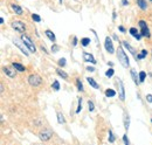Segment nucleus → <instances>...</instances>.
I'll use <instances>...</instances> for the list:
<instances>
[{"instance_id":"bb28decb","label":"nucleus","mask_w":152,"mask_h":145,"mask_svg":"<svg viewBox=\"0 0 152 145\" xmlns=\"http://www.w3.org/2000/svg\"><path fill=\"white\" fill-rule=\"evenodd\" d=\"M76 84H77V89L78 91H83V84H82V82L80 81V78H76Z\"/></svg>"},{"instance_id":"1a4fd4ad","label":"nucleus","mask_w":152,"mask_h":145,"mask_svg":"<svg viewBox=\"0 0 152 145\" xmlns=\"http://www.w3.org/2000/svg\"><path fill=\"white\" fill-rule=\"evenodd\" d=\"M122 45H123V46H124V47H125V48H126V49L132 54V56L134 57V60L137 61V60H138V55H137V53H136V51H134V48H133L132 46H131V45H129V43H128V41H123V42H122Z\"/></svg>"},{"instance_id":"a18cd8bd","label":"nucleus","mask_w":152,"mask_h":145,"mask_svg":"<svg viewBox=\"0 0 152 145\" xmlns=\"http://www.w3.org/2000/svg\"><path fill=\"white\" fill-rule=\"evenodd\" d=\"M151 122H152V119H151Z\"/></svg>"},{"instance_id":"2eb2a0df","label":"nucleus","mask_w":152,"mask_h":145,"mask_svg":"<svg viewBox=\"0 0 152 145\" xmlns=\"http://www.w3.org/2000/svg\"><path fill=\"white\" fill-rule=\"evenodd\" d=\"M11 7H12V10L15 12V14H18V15H22L23 11H22V8L20 7L19 5H17V4H12V5H11Z\"/></svg>"},{"instance_id":"2f4dec72","label":"nucleus","mask_w":152,"mask_h":145,"mask_svg":"<svg viewBox=\"0 0 152 145\" xmlns=\"http://www.w3.org/2000/svg\"><path fill=\"white\" fill-rule=\"evenodd\" d=\"M109 142H110V143H114L115 142V135L113 133L111 130L109 131Z\"/></svg>"},{"instance_id":"b1692460","label":"nucleus","mask_w":152,"mask_h":145,"mask_svg":"<svg viewBox=\"0 0 152 145\" xmlns=\"http://www.w3.org/2000/svg\"><path fill=\"white\" fill-rule=\"evenodd\" d=\"M57 122H58V124H63L64 123V117H63V115L61 112H57Z\"/></svg>"},{"instance_id":"37998d69","label":"nucleus","mask_w":152,"mask_h":145,"mask_svg":"<svg viewBox=\"0 0 152 145\" xmlns=\"http://www.w3.org/2000/svg\"><path fill=\"white\" fill-rule=\"evenodd\" d=\"M113 19H114V20L116 19V12H115V11H114V13H113Z\"/></svg>"},{"instance_id":"72a5a7b5","label":"nucleus","mask_w":152,"mask_h":145,"mask_svg":"<svg viewBox=\"0 0 152 145\" xmlns=\"http://www.w3.org/2000/svg\"><path fill=\"white\" fill-rule=\"evenodd\" d=\"M60 51V47L57 46V45H55V43H53V46H52V52L53 53H57Z\"/></svg>"},{"instance_id":"e433bc0d","label":"nucleus","mask_w":152,"mask_h":145,"mask_svg":"<svg viewBox=\"0 0 152 145\" xmlns=\"http://www.w3.org/2000/svg\"><path fill=\"white\" fill-rule=\"evenodd\" d=\"M146 101H148L149 103H152V95H151V94L146 95Z\"/></svg>"},{"instance_id":"c756f323","label":"nucleus","mask_w":152,"mask_h":145,"mask_svg":"<svg viewBox=\"0 0 152 145\" xmlns=\"http://www.w3.org/2000/svg\"><path fill=\"white\" fill-rule=\"evenodd\" d=\"M81 110H82V98H78V105L76 109V114H80Z\"/></svg>"},{"instance_id":"c85d7f7f","label":"nucleus","mask_w":152,"mask_h":145,"mask_svg":"<svg viewBox=\"0 0 152 145\" xmlns=\"http://www.w3.org/2000/svg\"><path fill=\"white\" fill-rule=\"evenodd\" d=\"M114 74H115V70H114V69H113V68H109V69H108V70L105 72V76H107V77H111V76H113Z\"/></svg>"},{"instance_id":"cd10ccee","label":"nucleus","mask_w":152,"mask_h":145,"mask_svg":"<svg viewBox=\"0 0 152 145\" xmlns=\"http://www.w3.org/2000/svg\"><path fill=\"white\" fill-rule=\"evenodd\" d=\"M52 88H53V89H54L55 91L60 90V83H58V81H54V82H53V84H52Z\"/></svg>"},{"instance_id":"393cba45","label":"nucleus","mask_w":152,"mask_h":145,"mask_svg":"<svg viewBox=\"0 0 152 145\" xmlns=\"http://www.w3.org/2000/svg\"><path fill=\"white\" fill-rule=\"evenodd\" d=\"M146 55H148V51L143 49V51L140 52V54H138V60H143V59H145Z\"/></svg>"},{"instance_id":"79ce46f5","label":"nucleus","mask_w":152,"mask_h":145,"mask_svg":"<svg viewBox=\"0 0 152 145\" xmlns=\"http://www.w3.org/2000/svg\"><path fill=\"white\" fill-rule=\"evenodd\" d=\"M41 49H42V51H43V52H45L46 54H48V52H47V49H46V47H43V46H41Z\"/></svg>"},{"instance_id":"49530a36","label":"nucleus","mask_w":152,"mask_h":145,"mask_svg":"<svg viewBox=\"0 0 152 145\" xmlns=\"http://www.w3.org/2000/svg\"><path fill=\"white\" fill-rule=\"evenodd\" d=\"M151 1H152V0H151Z\"/></svg>"},{"instance_id":"58836bf2","label":"nucleus","mask_w":152,"mask_h":145,"mask_svg":"<svg viewBox=\"0 0 152 145\" xmlns=\"http://www.w3.org/2000/svg\"><path fill=\"white\" fill-rule=\"evenodd\" d=\"M87 70L90 72H95V68H94V67H87Z\"/></svg>"},{"instance_id":"9d476101","label":"nucleus","mask_w":152,"mask_h":145,"mask_svg":"<svg viewBox=\"0 0 152 145\" xmlns=\"http://www.w3.org/2000/svg\"><path fill=\"white\" fill-rule=\"evenodd\" d=\"M118 83H119V100H121V101H125V90H124L123 81L119 80Z\"/></svg>"},{"instance_id":"4c0bfd02","label":"nucleus","mask_w":152,"mask_h":145,"mask_svg":"<svg viewBox=\"0 0 152 145\" xmlns=\"http://www.w3.org/2000/svg\"><path fill=\"white\" fill-rule=\"evenodd\" d=\"M129 5V0H122V6H128Z\"/></svg>"},{"instance_id":"9b49d317","label":"nucleus","mask_w":152,"mask_h":145,"mask_svg":"<svg viewBox=\"0 0 152 145\" xmlns=\"http://www.w3.org/2000/svg\"><path fill=\"white\" fill-rule=\"evenodd\" d=\"M83 60H84L86 62H90V63H93V64H95L96 63L95 57H94L91 54L87 53V52H84V53H83Z\"/></svg>"},{"instance_id":"7ed1b4c3","label":"nucleus","mask_w":152,"mask_h":145,"mask_svg":"<svg viewBox=\"0 0 152 145\" xmlns=\"http://www.w3.org/2000/svg\"><path fill=\"white\" fill-rule=\"evenodd\" d=\"M138 25L140 27V34H142V36H144V37H150L151 36L150 31H149V27H148V25H146V22L144 20H140L138 22Z\"/></svg>"},{"instance_id":"ddd939ff","label":"nucleus","mask_w":152,"mask_h":145,"mask_svg":"<svg viewBox=\"0 0 152 145\" xmlns=\"http://www.w3.org/2000/svg\"><path fill=\"white\" fill-rule=\"evenodd\" d=\"M129 33H130L134 39H137V40H140V39H142V34H140V33L137 31V28H134V27H131V28L129 29Z\"/></svg>"},{"instance_id":"a878e982","label":"nucleus","mask_w":152,"mask_h":145,"mask_svg":"<svg viewBox=\"0 0 152 145\" xmlns=\"http://www.w3.org/2000/svg\"><path fill=\"white\" fill-rule=\"evenodd\" d=\"M139 82H144L145 81V78H146V72H139Z\"/></svg>"},{"instance_id":"c9c22d12","label":"nucleus","mask_w":152,"mask_h":145,"mask_svg":"<svg viewBox=\"0 0 152 145\" xmlns=\"http://www.w3.org/2000/svg\"><path fill=\"white\" fill-rule=\"evenodd\" d=\"M123 142H124V144H125V145H129V144H130V141L128 139L126 135H124V136H123Z\"/></svg>"},{"instance_id":"412c9836","label":"nucleus","mask_w":152,"mask_h":145,"mask_svg":"<svg viewBox=\"0 0 152 145\" xmlns=\"http://www.w3.org/2000/svg\"><path fill=\"white\" fill-rule=\"evenodd\" d=\"M56 72L58 76H61L63 80H67L68 78V74L67 72H64L63 70H61V69H56Z\"/></svg>"},{"instance_id":"4468645a","label":"nucleus","mask_w":152,"mask_h":145,"mask_svg":"<svg viewBox=\"0 0 152 145\" xmlns=\"http://www.w3.org/2000/svg\"><path fill=\"white\" fill-rule=\"evenodd\" d=\"M12 67H13L15 70H18V72H23L26 70L25 66H22L21 63H18V62H13V63H12Z\"/></svg>"},{"instance_id":"a211bd4d","label":"nucleus","mask_w":152,"mask_h":145,"mask_svg":"<svg viewBox=\"0 0 152 145\" xmlns=\"http://www.w3.org/2000/svg\"><path fill=\"white\" fill-rule=\"evenodd\" d=\"M87 81H88V83H89L93 88H95V89H98V88H99V86L97 84V82H96L93 77H87Z\"/></svg>"},{"instance_id":"f257e3e1","label":"nucleus","mask_w":152,"mask_h":145,"mask_svg":"<svg viewBox=\"0 0 152 145\" xmlns=\"http://www.w3.org/2000/svg\"><path fill=\"white\" fill-rule=\"evenodd\" d=\"M117 59H118V61L121 62V64H122L124 68H128V67L130 66L129 57H128L126 53L124 52L123 47H119V48H118V52H117Z\"/></svg>"},{"instance_id":"ea45409f","label":"nucleus","mask_w":152,"mask_h":145,"mask_svg":"<svg viewBox=\"0 0 152 145\" xmlns=\"http://www.w3.org/2000/svg\"><path fill=\"white\" fill-rule=\"evenodd\" d=\"M76 45H77V37H76V36H74V39H73V46L75 47Z\"/></svg>"},{"instance_id":"7c9ffc66","label":"nucleus","mask_w":152,"mask_h":145,"mask_svg":"<svg viewBox=\"0 0 152 145\" xmlns=\"http://www.w3.org/2000/svg\"><path fill=\"white\" fill-rule=\"evenodd\" d=\"M32 19H33L35 22H40V21H41V17H40L39 14H35V13L32 14Z\"/></svg>"},{"instance_id":"aec40b11","label":"nucleus","mask_w":152,"mask_h":145,"mask_svg":"<svg viewBox=\"0 0 152 145\" xmlns=\"http://www.w3.org/2000/svg\"><path fill=\"white\" fill-rule=\"evenodd\" d=\"M131 77H132L133 82L136 83V84H139V77H137V75H136V70L134 69H131Z\"/></svg>"},{"instance_id":"20e7f679","label":"nucleus","mask_w":152,"mask_h":145,"mask_svg":"<svg viewBox=\"0 0 152 145\" xmlns=\"http://www.w3.org/2000/svg\"><path fill=\"white\" fill-rule=\"evenodd\" d=\"M11 26H12V28L14 29V31H17L18 33H25V31H26V25L22 22V21H13L12 23H11Z\"/></svg>"},{"instance_id":"0eeeda50","label":"nucleus","mask_w":152,"mask_h":145,"mask_svg":"<svg viewBox=\"0 0 152 145\" xmlns=\"http://www.w3.org/2000/svg\"><path fill=\"white\" fill-rule=\"evenodd\" d=\"M104 47H105V49H107V52H108L109 54H114V53H115L114 43H113V41H111V39H110L109 36H107V37H105Z\"/></svg>"},{"instance_id":"f03ea898","label":"nucleus","mask_w":152,"mask_h":145,"mask_svg":"<svg viewBox=\"0 0 152 145\" xmlns=\"http://www.w3.org/2000/svg\"><path fill=\"white\" fill-rule=\"evenodd\" d=\"M21 40L23 41V43L27 46V48H28V51L31 52V53H35L37 52V47H35V45H34V42L31 40V37H28L27 35H21Z\"/></svg>"},{"instance_id":"f8f14e48","label":"nucleus","mask_w":152,"mask_h":145,"mask_svg":"<svg viewBox=\"0 0 152 145\" xmlns=\"http://www.w3.org/2000/svg\"><path fill=\"white\" fill-rule=\"evenodd\" d=\"M2 70H4V72H5L8 77H11V78L15 77V75H17L15 70H14V69H12V68H10V67H4V68H2Z\"/></svg>"},{"instance_id":"6ab92c4d","label":"nucleus","mask_w":152,"mask_h":145,"mask_svg":"<svg viewBox=\"0 0 152 145\" xmlns=\"http://www.w3.org/2000/svg\"><path fill=\"white\" fill-rule=\"evenodd\" d=\"M137 5L139 6L140 10H146L148 8V4H146V0H137Z\"/></svg>"},{"instance_id":"39448f33","label":"nucleus","mask_w":152,"mask_h":145,"mask_svg":"<svg viewBox=\"0 0 152 145\" xmlns=\"http://www.w3.org/2000/svg\"><path fill=\"white\" fill-rule=\"evenodd\" d=\"M28 83H29L32 87H39V86L42 83V78H41V76H39L37 74L31 75V76L28 77Z\"/></svg>"},{"instance_id":"dca6fc26","label":"nucleus","mask_w":152,"mask_h":145,"mask_svg":"<svg viewBox=\"0 0 152 145\" xmlns=\"http://www.w3.org/2000/svg\"><path fill=\"white\" fill-rule=\"evenodd\" d=\"M123 121H124V127H125V130H129V127H130V116H129V114H124V118H123Z\"/></svg>"},{"instance_id":"a19ab883","label":"nucleus","mask_w":152,"mask_h":145,"mask_svg":"<svg viewBox=\"0 0 152 145\" xmlns=\"http://www.w3.org/2000/svg\"><path fill=\"white\" fill-rule=\"evenodd\" d=\"M118 29H119L122 33H124V32H125V28H124L123 26H119V27H118Z\"/></svg>"},{"instance_id":"4be33fe9","label":"nucleus","mask_w":152,"mask_h":145,"mask_svg":"<svg viewBox=\"0 0 152 145\" xmlns=\"http://www.w3.org/2000/svg\"><path fill=\"white\" fill-rule=\"evenodd\" d=\"M105 96L107 97H115L116 96V91L113 89H107L105 90Z\"/></svg>"},{"instance_id":"423d86ee","label":"nucleus","mask_w":152,"mask_h":145,"mask_svg":"<svg viewBox=\"0 0 152 145\" xmlns=\"http://www.w3.org/2000/svg\"><path fill=\"white\" fill-rule=\"evenodd\" d=\"M13 42H14V45H15L18 48H20V49H21V52H22V53H23L25 55H26V56L28 55V52H27V49H28V48H27V46L23 43V41H22V40H19V39H14V40H13Z\"/></svg>"},{"instance_id":"473e14b6","label":"nucleus","mask_w":152,"mask_h":145,"mask_svg":"<svg viewBox=\"0 0 152 145\" xmlns=\"http://www.w3.org/2000/svg\"><path fill=\"white\" fill-rule=\"evenodd\" d=\"M88 107H89V111H94L95 110V105H94V103L91 102V101H88Z\"/></svg>"},{"instance_id":"c03bdc74","label":"nucleus","mask_w":152,"mask_h":145,"mask_svg":"<svg viewBox=\"0 0 152 145\" xmlns=\"http://www.w3.org/2000/svg\"><path fill=\"white\" fill-rule=\"evenodd\" d=\"M58 1H60V4H62V1H63V0H58Z\"/></svg>"},{"instance_id":"f704fd0d","label":"nucleus","mask_w":152,"mask_h":145,"mask_svg":"<svg viewBox=\"0 0 152 145\" xmlns=\"http://www.w3.org/2000/svg\"><path fill=\"white\" fill-rule=\"evenodd\" d=\"M58 66L60 67H64L66 66V59L64 57H62V59L58 60Z\"/></svg>"},{"instance_id":"6e6552de","label":"nucleus","mask_w":152,"mask_h":145,"mask_svg":"<svg viewBox=\"0 0 152 145\" xmlns=\"http://www.w3.org/2000/svg\"><path fill=\"white\" fill-rule=\"evenodd\" d=\"M52 136H53V132H52L50 130H43V131H41V132L39 133L40 139H41V141H43V142L49 141V139L52 138Z\"/></svg>"},{"instance_id":"5701e85b","label":"nucleus","mask_w":152,"mask_h":145,"mask_svg":"<svg viewBox=\"0 0 152 145\" xmlns=\"http://www.w3.org/2000/svg\"><path fill=\"white\" fill-rule=\"evenodd\" d=\"M89 43H90V39H89V37H83V39H81V45H82L83 47H87Z\"/></svg>"},{"instance_id":"f3484780","label":"nucleus","mask_w":152,"mask_h":145,"mask_svg":"<svg viewBox=\"0 0 152 145\" xmlns=\"http://www.w3.org/2000/svg\"><path fill=\"white\" fill-rule=\"evenodd\" d=\"M45 34L46 36L52 41V42H55V40H56V37H55V34L52 32V31H49V29H47V31H45Z\"/></svg>"}]
</instances>
